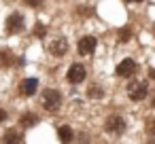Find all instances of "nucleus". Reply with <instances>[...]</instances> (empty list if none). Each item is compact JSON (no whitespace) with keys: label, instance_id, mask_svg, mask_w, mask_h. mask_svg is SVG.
<instances>
[{"label":"nucleus","instance_id":"obj_7","mask_svg":"<svg viewBox=\"0 0 155 144\" xmlns=\"http://www.w3.org/2000/svg\"><path fill=\"white\" fill-rule=\"evenodd\" d=\"M96 45H98L96 36H83V38L79 40V47H77V51H79L81 55H91V53L96 51Z\"/></svg>","mask_w":155,"mask_h":144},{"label":"nucleus","instance_id":"obj_1","mask_svg":"<svg viewBox=\"0 0 155 144\" xmlns=\"http://www.w3.org/2000/svg\"><path fill=\"white\" fill-rule=\"evenodd\" d=\"M62 104V93L58 89H45L43 91V108L45 110H58Z\"/></svg>","mask_w":155,"mask_h":144},{"label":"nucleus","instance_id":"obj_14","mask_svg":"<svg viewBox=\"0 0 155 144\" xmlns=\"http://www.w3.org/2000/svg\"><path fill=\"white\" fill-rule=\"evenodd\" d=\"M24 2H26L28 7H34V9H36V7H41V5H43V0H24Z\"/></svg>","mask_w":155,"mask_h":144},{"label":"nucleus","instance_id":"obj_16","mask_svg":"<svg viewBox=\"0 0 155 144\" xmlns=\"http://www.w3.org/2000/svg\"><path fill=\"white\" fill-rule=\"evenodd\" d=\"M119 38H121V40H127V38H130V30H123V32H119Z\"/></svg>","mask_w":155,"mask_h":144},{"label":"nucleus","instance_id":"obj_8","mask_svg":"<svg viewBox=\"0 0 155 144\" xmlns=\"http://www.w3.org/2000/svg\"><path fill=\"white\" fill-rule=\"evenodd\" d=\"M24 28V15L21 13H11L9 17H7V30L11 32V34H15V32H19Z\"/></svg>","mask_w":155,"mask_h":144},{"label":"nucleus","instance_id":"obj_6","mask_svg":"<svg viewBox=\"0 0 155 144\" xmlns=\"http://www.w3.org/2000/svg\"><path fill=\"white\" fill-rule=\"evenodd\" d=\"M147 83H132L130 85V89H127V95H130V100L132 102H140V100H144L147 98Z\"/></svg>","mask_w":155,"mask_h":144},{"label":"nucleus","instance_id":"obj_19","mask_svg":"<svg viewBox=\"0 0 155 144\" xmlns=\"http://www.w3.org/2000/svg\"><path fill=\"white\" fill-rule=\"evenodd\" d=\"M149 74H151V78H155V70H151V72H149Z\"/></svg>","mask_w":155,"mask_h":144},{"label":"nucleus","instance_id":"obj_17","mask_svg":"<svg viewBox=\"0 0 155 144\" xmlns=\"http://www.w3.org/2000/svg\"><path fill=\"white\" fill-rule=\"evenodd\" d=\"M149 131H151V133H155V121H151V123H149Z\"/></svg>","mask_w":155,"mask_h":144},{"label":"nucleus","instance_id":"obj_11","mask_svg":"<svg viewBox=\"0 0 155 144\" xmlns=\"http://www.w3.org/2000/svg\"><path fill=\"white\" fill-rule=\"evenodd\" d=\"M19 123H21V127H26V129H28V127H32V125H36V123H38V117H36V112H26V114L21 117V121H19Z\"/></svg>","mask_w":155,"mask_h":144},{"label":"nucleus","instance_id":"obj_20","mask_svg":"<svg viewBox=\"0 0 155 144\" xmlns=\"http://www.w3.org/2000/svg\"><path fill=\"white\" fill-rule=\"evenodd\" d=\"M153 32H155V24H153Z\"/></svg>","mask_w":155,"mask_h":144},{"label":"nucleus","instance_id":"obj_10","mask_svg":"<svg viewBox=\"0 0 155 144\" xmlns=\"http://www.w3.org/2000/svg\"><path fill=\"white\" fill-rule=\"evenodd\" d=\"M87 98H91V100H100V98H104V87L102 85H89L87 87Z\"/></svg>","mask_w":155,"mask_h":144},{"label":"nucleus","instance_id":"obj_9","mask_svg":"<svg viewBox=\"0 0 155 144\" xmlns=\"http://www.w3.org/2000/svg\"><path fill=\"white\" fill-rule=\"evenodd\" d=\"M36 87H38V78L30 76V78H26V81L21 83V93H24V95H34V93H36Z\"/></svg>","mask_w":155,"mask_h":144},{"label":"nucleus","instance_id":"obj_18","mask_svg":"<svg viewBox=\"0 0 155 144\" xmlns=\"http://www.w3.org/2000/svg\"><path fill=\"white\" fill-rule=\"evenodd\" d=\"M5 119H7V112H5V110H0V123H2Z\"/></svg>","mask_w":155,"mask_h":144},{"label":"nucleus","instance_id":"obj_12","mask_svg":"<svg viewBox=\"0 0 155 144\" xmlns=\"http://www.w3.org/2000/svg\"><path fill=\"white\" fill-rule=\"evenodd\" d=\"M72 136H74V133H72V127H70V125H62V127L58 129V138H60L62 142H70Z\"/></svg>","mask_w":155,"mask_h":144},{"label":"nucleus","instance_id":"obj_13","mask_svg":"<svg viewBox=\"0 0 155 144\" xmlns=\"http://www.w3.org/2000/svg\"><path fill=\"white\" fill-rule=\"evenodd\" d=\"M5 142H19V140H24V136L21 133H17L15 129H11V131H7L5 133V138H2Z\"/></svg>","mask_w":155,"mask_h":144},{"label":"nucleus","instance_id":"obj_15","mask_svg":"<svg viewBox=\"0 0 155 144\" xmlns=\"http://www.w3.org/2000/svg\"><path fill=\"white\" fill-rule=\"evenodd\" d=\"M45 32H47V30H45V26H41V24L34 28V34H36V36H45Z\"/></svg>","mask_w":155,"mask_h":144},{"label":"nucleus","instance_id":"obj_3","mask_svg":"<svg viewBox=\"0 0 155 144\" xmlns=\"http://www.w3.org/2000/svg\"><path fill=\"white\" fill-rule=\"evenodd\" d=\"M106 131L108 133H115V136H121L125 131V121L121 114H110L106 119Z\"/></svg>","mask_w":155,"mask_h":144},{"label":"nucleus","instance_id":"obj_4","mask_svg":"<svg viewBox=\"0 0 155 144\" xmlns=\"http://www.w3.org/2000/svg\"><path fill=\"white\" fill-rule=\"evenodd\" d=\"M136 70H138V66H136V62L134 59H123V62H119L117 64V76H121V78H130V76H134L136 74Z\"/></svg>","mask_w":155,"mask_h":144},{"label":"nucleus","instance_id":"obj_2","mask_svg":"<svg viewBox=\"0 0 155 144\" xmlns=\"http://www.w3.org/2000/svg\"><path fill=\"white\" fill-rule=\"evenodd\" d=\"M85 78H87V70H85L83 64H72V66L68 68V72H66V81L72 83V85H79V83H83Z\"/></svg>","mask_w":155,"mask_h":144},{"label":"nucleus","instance_id":"obj_21","mask_svg":"<svg viewBox=\"0 0 155 144\" xmlns=\"http://www.w3.org/2000/svg\"><path fill=\"white\" fill-rule=\"evenodd\" d=\"M138 2H140V0H138Z\"/></svg>","mask_w":155,"mask_h":144},{"label":"nucleus","instance_id":"obj_5","mask_svg":"<svg viewBox=\"0 0 155 144\" xmlns=\"http://www.w3.org/2000/svg\"><path fill=\"white\" fill-rule=\"evenodd\" d=\"M49 53L53 55V57H62V55H66V51H68V40L64 38V36H58V38H53L51 43H49Z\"/></svg>","mask_w":155,"mask_h":144}]
</instances>
